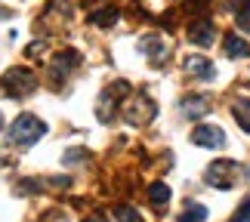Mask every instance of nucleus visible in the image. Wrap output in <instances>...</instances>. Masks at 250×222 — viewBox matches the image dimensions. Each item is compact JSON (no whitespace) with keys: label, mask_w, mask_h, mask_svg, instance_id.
I'll list each match as a JSON object with an SVG mask.
<instances>
[{"label":"nucleus","mask_w":250,"mask_h":222,"mask_svg":"<svg viewBox=\"0 0 250 222\" xmlns=\"http://www.w3.org/2000/svg\"><path fill=\"white\" fill-rule=\"evenodd\" d=\"M204 176H207V182H210L213 188L229 191V188L241 185V182L247 179V167H244V163H238V161L223 158V161H213V163H210Z\"/></svg>","instance_id":"obj_1"},{"label":"nucleus","mask_w":250,"mask_h":222,"mask_svg":"<svg viewBox=\"0 0 250 222\" xmlns=\"http://www.w3.org/2000/svg\"><path fill=\"white\" fill-rule=\"evenodd\" d=\"M34 90H37V77L28 68H9L0 77V96H6V99H28Z\"/></svg>","instance_id":"obj_2"},{"label":"nucleus","mask_w":250,"mask_h":222,"mask_svg":"<svg viewBox=\"0 0 250 222\" xmlns=\"http://www.w3.org/2000/svg\"><path fill=\"white\" fill-rule=\"evenodd\" d=\"M41 136H46V123L41 118H34V114H19L13 121V127H9V142H16V145H34Z\"/></svg>","instance_id":"obj_3"},{"label":"nucleus","mask_w":250,"mask_h":222,"mask_svg":"<svg viewBox=\"0 0 250 222\" xmlns=\"http://www.w3.org/2000/svg\"><path fill=\"white\" fill-rule=\"evenodd\" d=\"M121 111H124V121L133 123V127H142V123L155 121V102H151L146 93L127 96V102L121 105Z\"/></svg>","instance_id":"obj_4"},{"label":"nucleus","mask_w":250,"mask_h":222,"mask_svg":"<svg viewBox=\"0 0 250 222\" xmlns=\"http://www.w3.org/2000/svg\"><path fill=\"white\" fill-rule=\"evenodd\" d=\"M78 65H81V53H74V50L59 53V56L50 62V81H53V83H65V77L78 68Z\"/></svg>","instance_id":"obj_5"},{"label":"nucleus","mask_w":250,"mask_h":222,"mask_svg":"<svg viewBox=\"0 0 250 222\" xmlns=\"http://www.w3.org/2000/svg\"><path fill=\"white\" fill-rule=\"evenodd\" d=\"M191 142L201 148H223L226 145V133L213 127V123H201V127L191 130Z\"/></svg>","instance_id":"obj_6"},{"label":"nucleus","mask_w":250,"mask_h":222,"mask_svg":"<svg viewBox=\"0 0 250 222\" xmlns=\"http://www.w3.org/2000/svg\"><path fill=\"white\" fill-rule=\"evenodd\" d=\"M139 53H146V56H151V62L155 65H161L170 56V43L167 40H161V34H146L139 40Z\"/></svg>","instance_id":"obj_7"},{"label":"nucleus","mask_w":250,"mask_h":222,"mask_svg":"<svg viewBox=\"0 0 250 222\" xmlns=\"http://www.w3.org/2000/svg\"><path fill=\"white\" fill-rule=\"evenodd\" d=\"M188 40L195 43V46H210L216 40V28L210 19H198V22H191L188 25Z\"/></svg>","instance_id":"obj_8"},{"label":"nucleus","mask_w":250,"mask_h":222,"mask_svg":"<svg viewBox=\"0 0 250 222\" xmlns=\"http://www.w3.org/2000/svg\"><path fill=\"white\" fill-rule=\"evenodd\" d=\"M179 108H182V114H186L188 121H198V118H204L210 111V99L207 96H186V99L179 102Z\"/></svg>","instance_id":"obj_9"},{"label":"nucleus","mask_w":250,"mask_h":222,"mask_svg":"<svg viewBox=\"0 0 250 222\" xmlns=\"http://www.w3.org/2000/svg\"><path fill=\"white\" fill-rule=\"evenodd\" d=\"M182 65H186V71H188V74L201 77V81H213V77H216V68L204 59V56H188V59L182 62Z\"/></svg>","instance_id":"obj_10"},{"label":"nucleus","mask_w":250,"mask_h":222,"mask_svg":"<svg viewBox=\"0 0 250 222\" xmlns=\"http://www.w3.org/2000/svg\"><path fill=\"white\" fill-rule=\"evenodd\" d=\"M223 53L229 56V59H247V56H250V43L244 40V37H238V34H226Z\"/></svg>","instance_id":"obj_11"},{"label":"nucleus","mask_w":250,"mask_h":222,"mask_svg":"<svg viewBox=\"0 0 250 222\" xmlns=\"http://www.w3.org/2000/svg\"><path fill=\"white\" fill-rule=\"evenodd\" d=\"M148 201H151V207L161 213V210L167 207V201H170V185L167 182H151L148 185Z\"/></svg>","instance_id":"obj_12"},{"label":"nucleus","mask_w":250,"mask_h":222,"mask_svg":"<svg viewBox=\"0 0 250 222\" xmlns=\"http://www.w3.org/2000/svg\"><path fill=\"white\" fill-rule=\"evenodd\" d=\"M232 118L238 121V127L250 133V99H235L232 102Z\"/></svg>","instance_id":"obj_13"},{"label":"nucleus","mask_w":250,"mask_h":222,"mask_svg":"<svg viewBox=\"0 0 250 222\" xmlns=\"http://www.w3.org/2000/svg\"><path fill=\"white\" fill-rule=\"evenodd\" d=\"M90 22H93V25H99V28H111L114 22H118V9H114V6L96 9V13H90Z\"/></svg>","instance_id":"obj_14"},{"label":"nucleus","mask_w":250,"mask_h":222,"mask_svg":"<svg viewBox=\"0 0 250 222\" xmlns=\"http://www.w3.org/2000/svg\"><path fill=\"white\" fill-rule=\"evenodd\" d=\"M207 219V207L198 204V201H188L186 204V213L179 216V222H204Z\"/></svg>","instance_id":"obj_15"},{"label":"nucleus","mask_w":250,"mask_h":222,"mask_svg":"<svg viewBox=\"0 0 250 222\" xmlns=\"http://www.w3.org/2000/svg\"><path fill=\"white\" fill-rule=\"evenodd\" d=\"M235 22H238V28H241V31L250 34V0H241V3H238V9H235Z\"/></svg>","instance_id":"obj_16"},{"label":"nucleus","mask_w":250,"mask_h":222,"mask_svg":"<svg viewBox=\"0 0 250 222\" xmlns=\"http://www.w3.org/2000/svg\"><path fill=\"white\" fill-rule=\"evenodd\" d=\"M114 216H118L121 222H142V216L133 207H114Z\"/></svg>","instance_id":"obj_17"},{"label":"nucleus","mask_w":250,"mask_h":222,"mask_svg":"<svg viewBox=\"0 0 250 222\" xmlns=\"http://www.w3.org/2000/svg\"><path fill=\"white\" fill-rule=\"evenodd\" d=\"M232 222H250V201H247V204H241V207H238V213L232 216Z\"/></svg>","instance_id":"obj_18"},{"label":"nucleus","mask_w":250,"mask_h":222,"mask_svg":"<svg viewBox=\"0 0 250 222\" xmlns=\"http://www.w3.org/2000/svg\"><path fill=\"white\" fill-rule=\"evenodd\" d=\"M81 158H86V151H83V148H71V151H65V163H78Z\"/></svg>","instance_id":"obj_19"},{"label":"nucleus","mask_w":250,"mask_h":222,"mask_svg":"<svg viewBox=\"0 0 250 222\" xmlns=\"http://www.w3.org/2000/svg\"><path fill=\"white\" fill-rule=\"evenodd\" d=\"M25 53H28V56H41V53H43V40H34Z\"/></svg>","instance_id":"obj_20"},{"label":"nucleus","mask_w":250,"mask_h":222,"mask_svg":"<svg viewBox=\"0 0 250 222\" xmlns=\"http://www.w3.org/2000/svg\"><path fill=\"white\" fill-rule=\"evenodd\" d=\"M83 222H108V219H105V216H102V213H93V216H86V219H83Z\"/></svg>","instance_id":"obj_21"},{"label":"nucleus","mask_w":250,"mask_h":222,"mask_svg":"<svg viewBox=\"0 0 250 222\" xmlns=\"http://www.w3.org/2000/svg\"><path fill=\"white\" fill-rule=\"evenodd\" d=\"M0 19H9V9H3V6H0Z\"/></svg>","instance_id":"obj_22"},{"label":"nucleus","mask_w":250,"mask_h":222,"mask_svg":"<svg viewBox=\"0 0 250 222\" xmlns=\"http://www.w3.org/2000/svg\"><path fill=\"white\" fill-rule=\"evenodd\" d=\"M0 130H3V114H0Z\"/></svg>","instance_id":"obj_23"},{"label":"nucleus","mask_w":250,"mask_h":222,"mask_svg":"<svg viewBox=\"0 0 250 222\" xmlns=\"http://www.w3.org/2000/svg\"><path fill=\"white\" fill-rule=\"evenodd\" d=\"M83 3H96V0H83Z\"/></svg>","instance_id":"obj_24"}]
</instances>
